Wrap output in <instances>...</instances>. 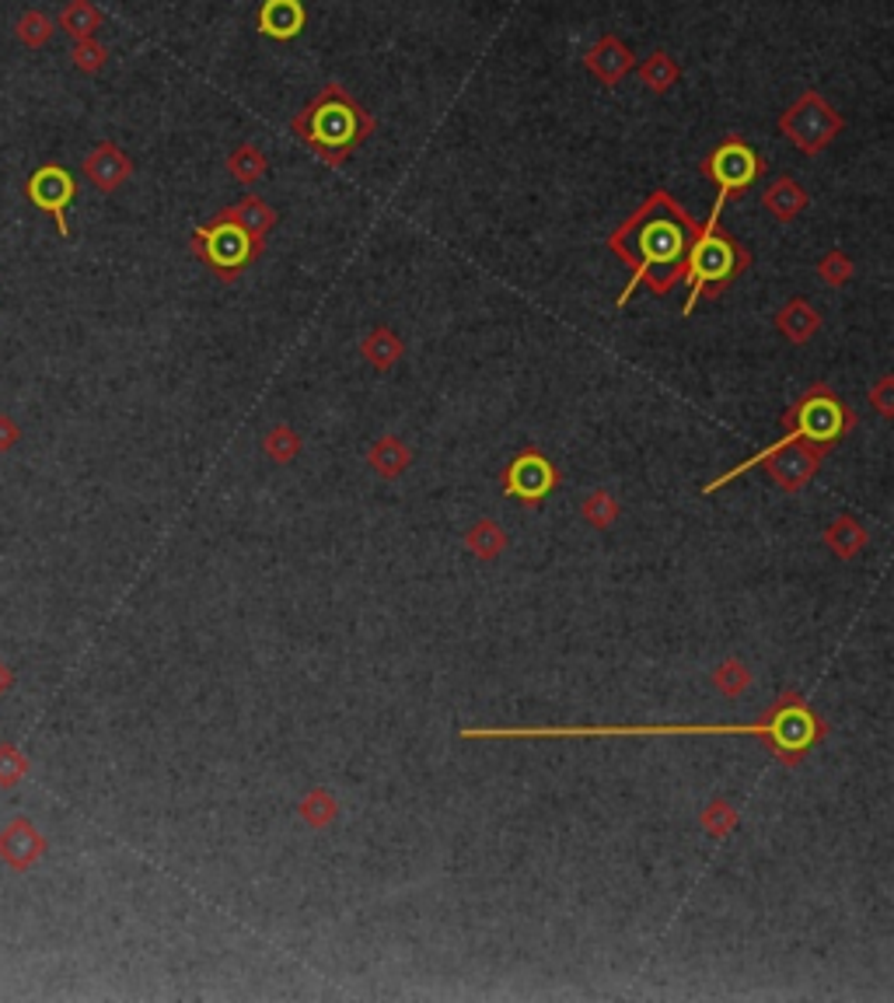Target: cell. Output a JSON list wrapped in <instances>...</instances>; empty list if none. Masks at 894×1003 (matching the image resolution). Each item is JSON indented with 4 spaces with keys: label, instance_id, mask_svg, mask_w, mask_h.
<instances>
[{
    "label": "cell",
    "instance_id": "5b68a950",
    "mask_svg": "<svg viewBox=\"0 0 894 1003\" xmlns=\"http://www.w3.org/2000/svg\"><path fill=\"white\" fill-rule=\"evenodd\" d=\"M780 423H783V438L772 441L776 448L793 444V441H811V444L832 448L856 427V413L832 392V385L814 381V385L804 389V395L790 405Z\"/></svg>",
    "mask_w": 894,
    "mask_h": 1003
},
{
    "label": "cell",
    "instance_id": "1f68e13d",
    "mask_svg": "<svg viewBox=\"0 0 894 1003\" xmlns=\"http://www.w3.org/2000/svg\"><path fill=\"white\" fill-rule=\"evenodd\" d=\"M29 776V755L11 742H0V786L11 791Z\"/></svg>",
    "mask_w": 894,
    "mask_h": 1003
},
{
    "label": "cell",
    "instance_id": "d6986e66",
    "mask_svg": "<svg viewBox=\"0 0 894 1003\" xmlns=\"http://www.w3.org/2000/svg\"><path fill=\"white\" fill-rule=\"evenodd\" d=\"M368 465L381 475V480H399V475L413 465V448L395 434H384L371 444Z\"/></svg>",
    "mask_w": 894,
    "mask_h": 1003
},
{
    "label": "cell",
    "instance_id": "d590c367",
    "mask_svg": "<svg viewBox=\"0 0 894 1003\" xmlns=\"http://www.w3.org/2000/svg\"><path fill=\"white\" fill-rule=\"evenodd\" d=\"M11 685H14V672H11V664L0 658V696H8Z\"/></svg>",
    "mask_w": 894,
    "mask_h": 1003
},
{
    "label": "cell",
    "instance_id": "4dcf8cb0",
    "mask_svg": "<svg viewBox=\"0 0 894 1003\" xmlns=\"http://www.w3.org/2000/svg\"><path fill=\"white\" fill-rule=\"evenodd\" d=\"M53 32H57V21L50 18V14H42V11H26L18 18V26H14V36L29 46V50H39V46H46L53 39Z\"/></svg>",
    "mask_w": 894,
    "mask_h": 1003
},
{
    "label": "cell",
    "instance_id": "7a4b0ae2",
    "mask_svg": "<svg viewBox=\"0 0 894 1003\" xmlns=\"http://www.w3.org/2000/svg\"><path fill=\"white\" fill-rule=\"evenodd\" d=\"M699 238V224L692 213L664 189L650 193L630 218H625L612 234L609 249L630 267L633 280L615 298V308H625L630 298L646 287L654 298H667L674 287L685 280L689 252Z\"/></svg>",
    "mask_w": 894,
    "mask_h": 1003
},
{
    "label": "cell",
    "instance_id": "8fae6325",
    "mask_svg": "<svg viewBox=\"0 0 894 1003\" xmlns=\"http://www.w3.org/2000/svg\"><path fill=\"white\" fill-rule=\"evenodd\" d=\"M46 850H50V843H46V835L36 829L32 819L18 815L11 819L4 829H0V864H8L11 871L26 874L32 871L39 860L46 856Z\"/></svg>",
    "mask_w": 894,
    "mask_h": 1003
},
{
    "label": "cell",
    "instance_id": "44dd1931",
    "mask_svg": "<svg viewBox=\"0 0 894 1003\" xmlns=\"http://www.w3.org/2000/svg\"><path fill=\"white\" fill-rule=\"evenodd\" d=\"M636 78H640V84H643L646 91L667 94L674 84L682 81V63L674 60L667 50H654V53H650V57L636 67Z\"/></svg>",
    "mask_w": 894,
    "mask_h": 1003
},
{
    "label": "cell",
    "instance_id": "cb8c5ba5",
    "mask_svg": "<svg viewBox=\"0 0 894 1003\" xmlns=\"http://www.w3.org/2000/svg\"><path fill=\"white\" fill-rule=\"evenodd\" d=\"M102 11L91 4V0H70V4L60 11V18H57V29H63L70 39H91V36H99V29H102Z\"/></svg>",
    "mask_w": 894,
    "mask_h": 1003
},
{
    "label": "cell",
    "instance_id": "ac0fdd59",
    "mask_svg": "<svg viewBox=\"0 0 894 1003\" xmlns=\"http://www.w3.org/2000/svg\"><path fill=\"white\" fill-rule=\"evenodd\" d=\"M360 357H364L374 371H389L405 357V343L395 329L374 325L371 332H364V340H360Z\"/></svg>",
    "mask_w": 894,
    "mask_h": 1003
},
{
    "label": "cell",
    "instance_id": "f546056e",
    "mask_svg": "<svg viewBox=\"0 0 894 1003\" xmlns=\"http://www.w3.org/2000/svg\"><path fill=\"white\" fill-rule=\"evenodd\" d=\"M814 273H817V280L825 283V287H845V283L853 280L856 267H853L850 252H842V249H828L825 255H821V259L814 262Z\"/></svg>",
    "mask_w": 894,
    "mask_h": 1003
},
{
    "label": "cell",
    "instance_id": "9c48e42d",
    "mask_svg": "<svg viewBox=\"0 0 894 1003\" xmlns=\"http://www.w3.org/2000/svg\"><path fill=\"white\" fill-rule=\"evenodd\" d=\"M26 197L32 200V207H39L42 213H50L60 238H70L67 207L74 203V197H78V179L70 175V169H63V164H42V169H36L29 175Z\"/></svg>",
    "mask_w": 894,
    "mask_h": 1003
},
{
    "label": "cell",
    "instance_id": "ffe728a7",
    "mask_svg": "<svg viewBox=\"0 0 894 1003\" xmlns=\"http://www.w3.org/2000/svg\"><path fill=\"white\" fill-rule=\"evenodd\" d=\"M866 542H870V532L863 529V524L853 514H838L825 529V545H828V553L838 556V560L860 556L863 549H866Z\"/></svg>",
    "mask_w": 894,
    "mask_h": 1003
},
{
    "label": "cell",
    "instance_id": "6da1fadb",
    "mask_svg": "<svg viewBox=\"0 0 894 1003\" xmlns=\"http://www.w3.org/2000/svg\"><path fill=\"white\" fill-rule=\"evenodd\" d=\"M762 738L769 752L786 766H796L807 749L828 734V724L804 703L801 692L783 696L752 724H597V728H469V742H555V738Z\"/></svg>",
    "mask_w": 894,
    "mask_h": 1003
},
{
    "label": "cell",
    "instance_id": "603a6c76",
    "mask_svg": "<svg viewBox=\"0 0 894 1003\" xmlns=\"http://www.w3.org/2000/svg\"><path fill=\"white\" fill-rule=\"evenodd\" d=\"M506 542H511V539H506L503 524L493 521V518H479L472 529L465 532V549H469L475 560H486V563H493L496 556H503Z\"/></svg>",
    "mask_w": 894,
    "mask_h": 1003
},
{
    "label": "cell",
    "instance_id": "d4e9b609",
    "mask_svg": "<svg viewBox=\"0 0 894 1003\" xmlns=\"http://www.w3.org/2000/svg\"><path fill=\"white\" fill-rule=\"evenodd\" d=\"M298 815L308 829H329L335 819H340V801H335L325 786H311L298 804Z\"/></svg>",
    "mask_w": 894,
    "mask_h": 1003
},
{
    "label": "cell",
    "instance_id": "4316f807",
    "mask_svg": "<svg viewBox=\"0 0 894 1003\" xmlns=\"http://www.w3.org/2000/svg\"><path fill=\"white\" fill-rule=\"evenodd\" d=\"M262 448H265V455H270V462L287 465V462H294L301 455V438L290 423H277V427L265 430Z\"/></svg>",
    "mask_w": 894,
    "mask_h": 1003
},
{
    "label": "cell",
    "instance_id": "484cf974",
    "mask_svg": "<svg viewBox=\"0 0 894 1003\" xmlns=\"http://www.w3.org/2000/svg\"><path fill=\"white\" fill-rule=\"evenodd\" d=\"M619 514H622V508H619V500L609 490H591L584 497V504H580V518H584L591 529H597V532L612 529V524L619 521Z\"/></svg>",
    "mask_w": 894,
    "mask_h": 1003
},
{
    "label": "cell",
    "instance_id": "e575fe53",
    "mask_svg": "<svg viewBox=\"0 0 894 1003\" xmlns=\"http://www.w3.org/2000/svg\"><path fill=\"white\" fill-rule=\"evenodd\" d=\"M18 441H21V427L8 413H0V455H4V451H11Z\"/></svg>",
    "mask_w": 894,
    "mask_h": 1003
},
{
    "label": "cell",
    "instance_id": "52a82bcc",
    "mask_svg": "<svg viewBox=\"0 0 894 1003\" xmlns=\"http://www.w3.org/2000/svg\"><path fill=\"white\" fill-rule=\"evenodd\" d=\"M189 249L217 280L234 283L252 262H259V255L265 252V242H259V238L245 234L241 228H234L221 218H210L207 224L192 231Z\"/></svg>",
    "mask_w": 894,
    "mask_h": 1003
},
{
    "label": "cell",
    "instance_id": "277c9868",
    "mask_svg": "<svg viewBox=\"0 0 894 1003\" xmlns=\"http://www.w3.org/2000/svg\"><path fill=\"white\" fill-rule=\"evenodd\" d=\"M720 213L723 210H716V207L710 210V221L699 228V238L689 252V270H685L689 301L682 308V315H692L699 301L723 298L734 287V280L752 267V252H747L734 234L720 231Z\"/></svg>",
    "mask_w": 894,
    "mask_h": 1003
},
{
    "label": "cell",
    "instance_id": "83f0119b",
    "mask_svg": "<svg viewBox=\"0 0 894 1003\" xmlns=\"http://www.w3.org/2000/svg\"><path fill=\"white\" fill-rule=\"evenodd\" d=\"M747 685H752V672H747V664L741 658H727V661L716 664L713 689L720 692V696L737 700V696H744V692H747Z\"/></svg>",
    "mask_w": 894,
    "mask_h": 1003
},
{
    "label": "cell",
    "instance_id": "7402d4cb",
    "mask_svg": "<svg viewBox=\"0 0 894 1003\" xmlns=\"http://www.w3.org/2000/svg\"><path fill=\"white\" fill-rule=\"evenodd\" d=\"M228 172L241 185H255V182H262L265 175H270V158L262 154L259 143L241 140L238 148H231V154H228Z\"/></svg>",
    "mask_w": 894,
    "mask_h": 1003
},
{
    "label": "cell",
    "instance_id": "e0dca14e",
    "mask_svg": "<svg viewBox=\"0 0 894 1003\" xmlns=\"http://www.w3.org/2000/svg\"><path fill=\"white\" fill-rule=\"evenodd\" d=\"M807 203H811L807 189L796 182L793 175H776V179L765 185V193H762V207L780 224H790V221L801 218V213L807 210Z\"/></svg>",
    "mask_w": 894,
    "mask_h": 1003
},
{
    "label": "cell",
    "instance_id": "7c38bea8",
    "mask_svg": "<svg viewBox=\"0 0 894 1003\" xmlns=\"http://www.w3.org/2000/svg\"><path fill=\"white\" fill-rule=\"evenodd\" d=\"M584 70L594 74L605 88H619L636 70V53L619 36L605 32V36H597V42L584 53Z\"/></svg>",
    "mask_w": 894,
    "mask_h": 1003
},
{
    "label": "cell",
    "instance_id": "3957f363",
    "mask_svg": "<svg viewBox=\"0 0 894 1003\" xmlns=\"http://www.w3.org/2000/svg\"><path fill=\"white\" fill-rule=\"evenodd\" d=\"M378 130L374 112H368L353 99V91L340 81L322 84V91L311 99L301 112L290 116V133L298 137L301 148H308L329 169H340L364 140Z\"/></svg>",
    "mask_w": 894,
    "mask_h": 1003
},
{
    "label": "cell",
    "instance_id": "5bb4252c",
    "mask_svg": "<svg viewBox=\"0 0 894 1003\" xmlns=\"http://www.w3.org/2000/svg\"><path fill=\"white\" fill-rule=\"evenodd\" d=\"M81 169H84V179L94 189H102V193H115V189L133 175V161L123 148H119V143L102 140L99 148L84 158Z\"/></svg>",
    "mask_w": 894,
    "mask_h": 1003
},
{
    "label": "cell",
    "instance_id": "2e32d148",
    "mask_svg": "<svg viewBox=\"0 0 894 1003\" xmlns=\"http://www.w3.org/2000/svg\"><path fill=\"white\" fill-rule=\"evenodd\" d=\"M213 218H221V221L241 228L245 234L259 238V242H265V234H270V231L280 224L277 207H270L262 197H241L238 203H231V207H224V210H217Z\"/></svg>",
    "mask_w": 894,
    "mask_h": 1003
},
{
    "label": "cell",
    "instance_id": "836d02e7",
    "mask_svg": "<svg viewBox=\"0 0 894 1003\" xmlns=\"http://www.w3.org/2000/svg\"><path fill=\"white\" fill-rule=\"evenodd\" d=\"M870 402H874V410L891 420L894 417V374H884L874 389H870Z\"/></svg>",
    "mask_w": 894,
    "mask_h": 1003
},
{
    "label": "cell",
    "instance_id": "30bf717a",
    "mask_svg": "<svg viewBox=\"0 0 894 1003\" xmlns=\"http://www.w3.org/2000/svg\"><path fill=\"white\" fill-rule=\"evenodd\" d=\"M555 483H560V472H555V465L535 448L521 451L503 472V493L514 500H524L528 508L542 504V500L555 490Z\"/></svg>",
    "mask_w": 894,
    "mask_h": 1003
},
{
    "label": "cell",
    "instance_id": "4fadbf2b",
    "mask_svg": "<svg viewBox=\"0 0 894 1003\" xmlns=\"http://www.w3.org/2000/svg\"><path fill=\"white\" fill-rule=\"evenodd\" d=\"M308 29L304 0H262L255 11V32L273 42H294Z\"/></svg>",
    "mask_w": 894,
    "mask_h": 1003
},
{
    "label": "cell",
    "instance_id": "ba28073f",
    "mask_svg": "<svg viewBox=\"0 0 894 1003\" xmlns=\"http://www.w3.org/2000/svg\"><path fill=\"white\" fill-rule=\"evenodd\" d=\"M699 172H703L716 185V203L713 207L723 210L731 200H737L741 193H747V189H752L769 172V161L741 133H727L703 158Z\"/></svg>",
    "mask_w": 894,
    "mask_h": 1003
},
{
    "label": "cell",
    "instance_id": "9a60e30c",
    "mask_svg": "<svg viewBox=\"0 0 894 1003\" xmlns=\"http://www.w3.org/2000/svg\"><path fill=\"white\" fill-rule=\"evenodd\" d=\"M772 325H776V332H780L786 343L804 347V343H811L817 337L821 325H825V319H821V312L807 298H790L780 308V312L772 315Z\"/></svg>",
    "mask_w": 894,
    "mask_h": 1003
},
{
    "label": "cell",
    "instance_id": "d6a6232c",
    "mask_svg": "<svg viewBox=\"0 0 894 1003\" xmlns=\"http://www.w3.org/2000/svg\"><path fill=\"white\" fill-rule=\"evenodd\" d=\"M70 60H74V67L81 70V74H99V70L109 63V50L99 42V39H78L74 50H70Z\"/></svg>",
    "mask_w": 894,
    "mask_h": 1003
},
{
    "label": "cell",
    "instance_id": "f1b7e54d",
    "mask_svg": "<svg viewBox=\"0 0 894 1003\" xmlns=\"http://www.w3.org/2000/svg\"><path fill=\"white\" fill-rule=\"evenodd\" d=\"M737 822H741V811L727 798H713L703 808V815H699V825H703L713 840H727V835L737 829Z\"/></svg>",
    "mask_w": 894,
    "mask_h": 1003
},
{
    "label": "cell",
    "instance_id": "8992f818",
    "mask_svg": "<svg viewBox=\"0 0 894 1003\" xmlns=\"http://www.w3.org/2000/svg\"><path fill=\"white\" fill-rule=\"evenodd\" d=\"M776 130L793 143L804 158L825 154L838 133L845 130V116L821 94L817 88H804L796 99L780 112Z\"/></svg>",
    "mask_w": 894,
    "mask_h": 1003
}]
</instances>
